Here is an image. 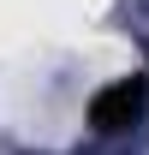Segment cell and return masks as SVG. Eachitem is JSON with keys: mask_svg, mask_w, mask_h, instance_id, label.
I'll return each instance as SVG.
<instances>
[{"mask_svg": "<svg viewBox=\"0 0 149 155\" xmlns=\"http://www.w3.org/2000/svg\"><path fill=\"white\" fill-rule=\"evenodd\" d=\"M137 107H143V84H131V78H125V84H113V90L95 96V125H125Z\"/></svg>", "mask_w": 149, "mask_h": 155, "instance_id": "1", "label": "cell"}]
</instances>
